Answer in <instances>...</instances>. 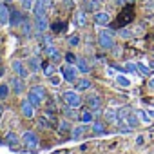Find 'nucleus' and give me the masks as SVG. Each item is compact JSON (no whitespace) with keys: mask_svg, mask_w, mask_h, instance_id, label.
Returning <instances> with one entry per match:
<instances>
[{"mask_svg":"<svg viewBox=\"0 0 154 154\" xmlns=\"http://www.w3.org/2000/svg\"><path fill=\"white\" fill-rule=\"evenodd\" d=\"M20 27H22V35H24V36H31V31H33L35 24H31L27 18H24L22 24H20Z\"/></svg>","mask_w":154,"mask_h":154,"instance_id":"obj_16","label":"nucleus"},{"mask_svg":"<svg viewBox=\"0 0 154 154\" xmlns=\"http://www.w3.org/2000/svg\"><path fill=\"white\" fill-rule=\"evenodd\" d=\"M33 2H35V0H20V4H22V8H24L26 11L33 9Z\"/></svg>","mask_w":154,"mask_h":154,"instance_id":"obj_35","label":"nucleus"},{"mask_svg":"<svg viewBox=\"0 0 154 154\" xmlns=\"http://www.w3.org/2000/svg\"><path fill=\"white\" fill-rule=\"evenodd\" d=\"M67 26H65V22H54V24H51V29L54 31V33H60V31H63Z\"/></svg>","mask_w":154,"mask_h":154,"instance_id":"obj_30","label":"nucleus"},{"mask_svg":"<svg viewBox=\"0 0 154 154\" xmlns=\"http://www.w3.org/2000/svg\"><path fill=\"white\" fill-rule=\"evenodd\" d=\"M69 131H71V123L67 120L60 122V132H69Z\"/></svg>","mask_w":154,"mask_h":154,"instance_id":"obj_34","label":"nucleus"},{"mask_svg":"<svg viewBox=\"0 0 154 154\" xmlns=\"http://www.w3.org/2000/svg\"><path fill=\"white\" fill-rule=\"evenodd\" d=\"M11 87H13V91H15L17 94H22V91H24V82H22L20 76H18V78H13V80H11Z\"/></svg>","mask_w":154,"mask_h":154,"instance_id":"obj_17","label":"nucleus"},{"mask_svg":"<svg viewBox=\"0 0 154 154\" xmlns=\"http://www.w3.org/2000/svg\"><path fill=\"white\" fill-rule=\"evenodd\" d=\"M51 82H53V85H60V80L56 78V76H54V74L51 76Z\"/></svg>","mask_w":154,"mask_h":154,"instance_id":"obj_43","label":"nucleus"},{"mask_svg":"<svg viewBox=\"0 0 154 154\" xmlns=\"http://www.w3.org/2000/svg\"><path fill=\"white\" fill-rule=\"evenodd\" d=\"M63 6H65L67 9H72V8H74V2H72V0H63Z\"/></svg>","mask_w":154,"mask_h":154,"instance_id":"obj_39","label":"nucleus"},{"mask_svg":"<svg viewBox=\"0 0 154 154\" xmlns=\"http://www.w3.org/2000/svg\"><path fill=\"white\" fill-rule=\"evenodd\" d=\"M74 24L78 26V27H84V26L87 24V15H85L84 9H80V11L74 13Z\"/></svg>","mask_w":154,"mask_h":154,"instance_id":"obj_12","label":"nucleus"},{"mask_svg":"<svg viewBox=\"0 0 154 154\" xmlns=\"http://www.w3.org/2000/svg\"><path fill=\"white\" fill-rule=\"evenodd\" d=\"M2 2H6V4H9V2H13V0H2Z\"/></svg>","mask_w":154,"mask_h":154,"instance_id":"obj_48","label":"nucleus"},{"mask_svg":"<svg viewBox=\"0 0 154 154\" xmlns=\"http://www.w3.org/2000/svg\"><path fill=\"white\" fill-rule=\"evenodd\" d=\"M93 132H96V134H103V132H105V125H103L102 122L94 120V123H93Z\"/></svg>","mask_w":154,"mask_h":154,"instance_id":"obj_28","label":"nucleus"},{"mask_svg":"<svg viewBox=\"0 0 154 154\" xmlns=\"http://www.w3.org/2000/svg\"><path fill=\"white\" fill-rule=\"evenodd\" d=\"M136 112H138V116H140L141 120H145V122H149V116H147V114H145L143 111H136Z\"/></svg>","mask_w":154,"mask_h":154,"instance_id":"obj_42","label":"nucleus"},{"mask_svg":"<svg viewBox=\"0 0 154 154\" xmlns=\"http://www.w3.org/2000/svg\"><path fill=\"white\" fill-rule=\"evenodd\" d=\"M44 72H45V76H49V78H51V76L54 74V65L53 63H45L44 65Z\"/></svg>","mask_w":154,"mask_h":154,"instance_id":"obj_31","label":"nucleus"},{"mask_svg":"<svg viewBox=\"0 0 154 154\" xmlns=\"http://www.w3.org/2000/svg\"><path fill=\"white\" fill-rule=\"evenodd\" d=\"M22 143H26L29 149H35V147L38 145V136H36L35 132L27 131V132H24V134H22Z\"/></svg>","mask_w":154,"mask_h":154,"instance_id":"obj_6","label":"nucleus"},{"mask_svg":"<svg viewBox=\"0 0 154 154\" xmlns=\"http://www.w3.org/2000/svg\"><path fill=\"white\" fill-rule=\"evenodd\" d=\"M27 100H29V102H31L35 107H38V105L42 103V98H40L36 93H33V91H29V94H27Z\"/></svg>","mask_w":154,"mask_h":154,"instance_id":"obj_24","label":"nucleus"},{"mask_svg":"<svg viewBox=\"0 0 154 154\" xmlns=\"http://www.w3.org/2000/svg\"><path fill=\"white\" fill-rule=\"evenodd\" d=\"M47 9H49V2H47V0H35V2H33V15L35 17L47 15Z\"/></svg>","mask_w":154,"mask_h":154,"instance_id":"obj_4","label":"nucleus"},{"mask_svg":"<svg viewBox=\"0 0 154 154\" xmlns=\"http://www.w3.org/2000/svg\"><path fill=\"white\" fill-rule=\"evenodd\" d=\"M150 87H154V80H152V82H150Z\"/></svg>","mask_w":154,"mask_h":154,"instance_id":"obj_50","label":"nucleus"},{"mask_svg":"<svg viewBox=\"0 0 154 154\" xmlns=\"http://www.w3.org/2000/svg\"><path fill=\"white\" fill-rule=\"evenodd\" d=\"M20 141H22V140H20L15 132H8V134H6V143H8L9 147H17Z\"/></svg>","mask_w":154,"mask_h":154,"instance_id":"obj_18","label":"nucleus"},{"mask_svg":"<svg viewBox=\"0 0 154 154\" xmlns=\"http://www.w3.org/2000/svg\"><path fill=\"white\" fill-rule=\"evenodd\" d=\"M9 93H11V89H9V85H8V84H2V85H0V102L8 100Z\"/></svg>","mask_w":154,"mask_h":154,"instance_id":"obj_23","label":"nucleus"},{"mask_svg":"<svg viewBox=\"0 0 154 154\" xmlns=\"http://www.w3.org/2000/svg\"><path fill=\"white\" fill-rule=\"evenodd\" d=\"M120 131H122V132H131L132 127H120Z\"/></svg>","mask_w":154,"mask_h":154,"instance_id":"obj_44","label":"nucleus"},{"mask_svg":"<svg viewBox=\"0 0 154 154\" xmlns=\"http://www.w3.org/2000/svg\"><path fill=\"white\" fill-rule=\"evenodd\" d=\"M85 102H87V105L91 107V111H93V109H98V107L102 105V100H100V96H96V94H89V96L85 98Z\"/></svg>","mask_w":154,"mask_h":154,"instance_id":"obj_13","label":"nucleus"},{"mask_svg":"<svg viewBox=\"0 0 154 154\" xmlns=\"http://www.w3.org/2000/svg\"><path fill=\"white\" fill-rule=\"evenodd\" d=\"M24 18H26V17L22 15L20 9H11V15H9V26H11V27H18V26L22 24Z\"/></svg>","mask_w":154,"mask_h":154,"instance_id":"obj_7","label":"nucleus"},{"mask_svg":"<svg viewBox=\"0 0 154 154\" xmlns=\"http://www.w3.org/2000/svg\"><path fill=\"white\" fill-rule=\"evenodd\" d=\"M82 122H85V123H89V122H93V112L91 111H85V112H82Z\"/></svg>","mask_w":154,"mask_h":154,"instance_id":"obj_33","label":"nucleus"},{"mask_svg":"<svg viewBox=\"0 0 154 154\" xmlns=\"http://www.w3.org/2000/svg\"><path fill=\"white\" fill-rule=\"evenodd\" d=\"M105 118H107V122H111V123H118V111H107L105 112Z\"/></svg>","mask_w":154,"mask_h":154,"instance_id":"obj_27","label":"nucleus"},{"mask_svg":"<svg viewBox=\"0 0 154 154\" xmlns=\"http://www.w3.org/2000/svg\"><path fill=\"white\" fill-rule=\"evenodd\" d=\"M2 112H4V107H0V116H2Z\"/></svg>","mask_w":154,"mask_h":154,"instance_id":"obj_49","label":"nucleus"},{"mask_svg":"<svg viewBox=\"0 0 154 154\" xmlns=\"http://www.w3.org/2000/svg\"><path fill=\"white\" fill-rule=\"evenodd\" d=\"M149 116H152V118H154V111H149Z\"/></svg>","mask_w":154,"mask_h":154,"instance_id":"obj_47","label":"nucleus"},{"mask_svg":"<svg viewBox=\"0 0 154 154\" xmlns=\"http://www.w3.org/2000/svg\"><path fill=\"white\" fill-rule=\"evenodd\" d=\"M114 2H116V4H118V6H123V4H125V2H127V0H114Z\"/></svg>","mask_w":154,"mask_h":154,"instance_id":"obj_45","label":"nucleus"},{"mask_svg":"<svg viewBox=\"0 0 154 154\" xmlns=\"http://www.w3.org/2000/svg\"><path fill=\"white\" fill-rule=\"evenodd\" d=\"M20 111H22V116H24V118H33V116H35V105H33L29 100L22 102Z\"/></svg>","mask_w":154,"mask_h":154,"instance_id":"obj_9","label":"nucleus"},{"mask_svg":"<svg viewBox=\"0 0 154 154\" xmlns=\"http://www.w3.org/2000/svg\"><path fill=\"white\" fill-rule=\"evenodd\" d=\"M100 2H102V0H87V2L84 4V11H85V13H87V11L94 13L96 9H100Z\"/></svg>","mask_w":154,"mask_h":154,"instance_id":"obj_15","label":"nucleus"},{"mask_svg":"<svg viewBox=\"0 0 154 154\" xmlns=\"http://www.w3.org/2000/svg\"><path fill=\"white\" fill-rule=\"evenodd\" d=\"M27 63H29V69H31L33 72L40 71V60H38V58H35V56H33V58H29V62H27Z\"/></svg>","mask_w":154,"mask_h":154,"instance_id":"obj_26","label":"nucleus"},{"mask_svg":"<svg viewBox=\"0 0 154 154\" xmlns=\"http://www.w3.org/2000/svg\"><path fill=\"white\" fill-rule=\"evenodd\" d=\"M125 122H127V125L129 127H138V112L136 111H129L127 112V116H125Z\"/></svg>","mask_w":154,"mask_h":154,"instance_id":"obj_14","label":"nucleus"},{"mask_svg":"<svg viewBox=\"0 0 154 154\" xmlns=\"http://www.w3.org/2000/svg\"><path fill=\"white\" fill-rule=\"evenodd\" d=\"M38 123H40V127H42V129H49V127H51V123H49V122H47V118H44V116H42V118H38Z\"/></svg>","mask_w":154,"mask_h":154,"instance_id":"obj_37","label":"nucleus"},{"mask_svg":"<svg viewBox=\"0 0 154 154\" xmlns=\"http://www.w3.org/2000/svg\"><path fill=\"white\" fill-rule=\"evenodd\" d=\"M47 29H49L47 15H44V17H35V31L40 35V33H45Z\"/></svg>","mask_w":154,"mask_h":154,"instance_id":"obj_5","label":"nucleus"},{"mask_svg":"<svg viewBox=\"0 0 154 154\" xmlns=\"http://www.w3.org/2000/svg\"><path fill=\"white\" fill-rule=\"evenodd\" d=\"M69 44H71V45H78V44H80V36H76V35L71 36V38H69Z\"/></svg>","mask_w":154,"mask_h":154,"instance_id":"obj_38","label":"nucleus"},{"mask_svg":"<svg viewBox=\"0 0 154 154\" xmlns=\"http://www.w3.org/2000/svg\"><path fill=\"white\" fill-rule=\"evenodd\" d=\"M31 91H33V93H36V94H38V96H40L42 100H44V98L47 96V93H45V89H44L42 85H35V87H31Z\"/></svg>","mask_w":154,"mask_h":154,"instance_id":"obj_29","label":"nucleus"},{"mask_svg":"<svg viewBox=\"0 0 154 154\" xmlns=\"http://www.w3.org/2000/svg\"><path fill=\"white\" fill-rule=\"evenodd\" d=\"M9 15H11V11L8 9L6 2L0 0V24H9Z\"/></svg>","mask_w":154,"mask_h":154,"instance_id":"obj_11","label":"nucleus"},{"mask_svg":"<svg viewBox=\"0 0 154 154\" xmlns=\"http://www.w3.org/2000/svg\"><path fill=\"white\" fill-rule=\"evenodd\" d=\"M93 85V82L89 80V78H82L80 82H76V89L78 91H85V89H89Z\"/></svg>","mask_w":154,"mask_h":154,"instance_id":"obj_22","label":"nucleus"},{"mask_svg":"<svg viewBox=\"0 0 154 154\" xmlns=\"http://www.w3.org/2000/svg\"><path fill=\"white\" fill-rule=\"evenodd\" d=\"M136 71H140L143 76H149V74H150V69H149V67H145L143 63H136Z\"/></svg>","mask_w":154,"mask_h":154,"instance_id":"obj_32","label":"nucleus"},{"mask_svg":"<svg viewBox=\"0 0 154 154\" xmlns=\"http://www.w3.org/2000/svg\"><path fill=\"white\" fill-rule=\"evenodd\" d=\"M62 98H63V102H65L67 105H71V107H80V105H82V96L76 93V91H65V93L62 94Z\"/></svg>","mask_w":154,"mask_h":154,"instance_id":"obj_3","label":"nucleus"},{"mask_svg":"<svg viewBox=\"0 0 154 154\" xmlns=\"http://www.w3.org/2000/svg\"><path fill=\"white\" fill-rule=\"evenodd\" d=\"M60 71H62V76H63L65 82L76 84V78H78V67H74L72 63H65Z\"/></svg>","mask_w":154,"mask_h":154,"instance_id":"obj_1","label":"nucleus"},{"mask_svg":"<svg viewBox=\"0 0 154 154\" xmlns=\"http://www.w3.org/2000/svg\"><path fill=\"white\" fill-rule=\"evenodd\" d=\"M76 67H78V69H80V72H84V74L91 72V67L87 65V62H85L84 58H76Z\"/></svg>","mask_w":154,"mask_h":154,"instance_id":"obj_19","label":"nucleus"},{"mask_svg":"<svg viewBox=\"0 0 154 154\" xmlns=\"http://www.w3.org/2000/svg\"><path fill=\"white\" fill-rule=\"evenodd\" d=\"M84 132H85V125H78V127L72 129V134H71V136H72V140H78Z\"/></svg>","mask_w":154,"mask_h":154,"instance_id":"obj_25","label":"nucleus"},{"mask_svg":"<svg viewBox=\"0 0 154 154\" xmlns=\"http://www.w3.org/2000/svg\"><path fill=\"white\" fill-rule=\"evenodd\" d=\"M111 22V15L109 13H105V11H96L94 13V24H98V26H107Z\"/></svg>","mask_w":154,"mask_h":154,"instance_id":"obj_10","label":"nucleus"},{"mask_svg":"<svg viewBox=\"0 0 154 154\" xmlns=\"http://www.w3.org/2000/svg\"><path fill=\"white\" fill-rule=\"evenodd\" d=\"M116 82H118L122 87H129V85H131V82L125 78V76H118V80H116Z\"/></svg>","mask_w":154,"mask_h":154,"instance_id":"obj_36","label":"nucleus"},{"mask_svg":"<svg viewBox=\"0 0 154 154\" xmlns=\"http://www.w3.org/2000/svg\"><path fill=\"white\" fill-rule=\"evenodd\" d=\"M131 20H132V8H127V9H125V15L122 13V17H120V24L125 26V24H129Z\"/></svg>","mask_w":154,"mask_h":154,"instance_id":"obj_20","label":"nucleus"},{"mask_svg":"<svg viewBox=\"0 0 154 154\" xmlns=\"http://www.w3.org/2000/svg\"><path fill=\"white\" fill-rule=\"evenodd\" d=\"M98 42H100V45H102L103 49H112V47H114V35H112V31H109V29L100 31Z\"/></svg>","mask_w":154,"mask_h":154,"instance_id":"obj_2","label":"nucleus"},{"mask_svg":"<svg viewBox=\"0 0 154 154\" xmlns=\"http://www.w3.org/2000/svg\"><path fill=\"white\" fill-rule=\"evenodd\" d=\"M11 65H13V71L20 76V78H26V76L29 74V71H27V67L22 63V60H13V63H11Z\"/></svg>","mask_w":154,"mask_h":154,"instance_id":"obj_8","label":"nucleus"},{"mask_svg":"<svg viewBox=\"0 0 154 154\" xmlns=\"http://www.w3.org/2000/svg\"><path fill=\"white\" fill-rule=\"evenodd\" d=\"M150 69L154 71V60H150Z\"/></svg>","mask_w":154,"mask_h":154,"instance_id":"obj_46","label":"nucleus"},{"mask_svg":"<svg viewBox=\"0 0 154 154\" xmlns=\"http://www.w3.org/2000/svg\"><path fill=\"white\" fill-rule=\"evenodd\" d=\"M45 53H47V54H49V56H51L54 62H58V60L62 58V56H60V53H58V49H56L54 45H49V47H45Z\"/></svg>","mask_w":154,"mask_h":154,"instance_id":"obj_21","label":"nucleus"},{"mask_svg":"<svg viewBox=\"0 0 154 154\" xmlns=\"http://www.w3.org/2000/svg\"><path fill=\"white\" fill-rule=\"evenodd\" d=\"M65 60H67L69 63H72V62H76V58H74V54H71V53H67V54H65Z\"/></svg>","mask_w":154,"mask_h":154,"instance_id":"obj_41","label":"nucleus"},{"mask_svg":"<svg viewBox=\"0 0 154 154\" xmlns=\"http://www.w3.org/2000/svg\"><path fill=\"white\" fill-rule=\"evenodd\" d=\"M118 33H120V36H123V38H129V36H131V33H129L127 29H120Z\"/></svg>","mask_w":154,"mask_h":154,"instance_id":"obj_40","label":"nucleus"}]
</instances>
